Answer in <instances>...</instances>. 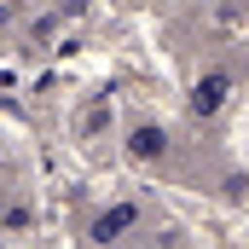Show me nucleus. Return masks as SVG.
<instances>
[{
    "instance_id": "obj_1",
    "label": "nucleus",
    "mask_w": 249,
    "mask_h": 249,
    "mask_svg": "<svg viewBox=\"0 0 249 249\" xmlns=\"http://www.w3.org/2000/svg\"><path fill=\"white\" fill-rule=\"evenodd\" d=\"M133 226H145V209H139L133 197H122V203H110V209H99V214H93L87 238H93L99 249H110V244H122Z\"/></svg>"
},
{
    "instance_id": "obj_2",
    "label": "nucleus",
    "mask_w": 249,
    "mask_h": 249,
    "mask_svg": "<svg viewBox=\"0 0 249 249\" xmlns=\"http://www.w3.org/2000/svg\"><path fill=\"white\" fill-rule=\"evenodd\" d=\"M127 157L145 162V168L162 162V157H168V127H162V122H133V127H127Z\"/></svg>"
},
{
    "instance_id": "obj_3",
    "label": "nucleus",
    "mask_w": 249,
    "mask_h": 249,
    "mask_svg": "<svg viewBox=\"0 0 249 249\" xmlns=\"http://www.w3.org/2000/svg\"><path fill=\"white\" fill-rule=\"evenodd\" d=\"M226 99H232V75H226V70H209V75L191 87V116H214Z\"/></svg>"
}]
</instances>
